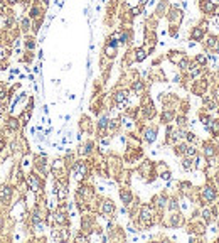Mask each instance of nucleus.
I'll use <instances>...</instances> for the list:
<instances>
[{"instance_id": "1", "label": "nucleus", "mask_w": 219, "mask_h": 243, "mask_svg": "<svg viewBox=\"0 0 219 243\" xmlns=\"http://www.w3.org/2000/svg\"><path fill=\"white\" fill-rule=\"evenodd\" d=\"M135 223L140 230H150L157 223V211L152 204H140L138 213L135 216Z\"/></svg>"}, {"instance_id": "2", "label": "nucleus", "mask_w": 219, "mask_h": 243, "mask_svg": "<svg viewBox=\"0 0 219 243\" xmlns=\"http://www.w3.org/2000/svg\"><path fill=\"white\" fill-rule=\"evenodd\" d=\"M69 174L76 182H84L91 174V164L88 159H76L69 167Z\"/></svg>"}, {"instance_id": "3", "label": "nucleus", "mask_w": 219, "mask_h": 243, "mask_svg": "<svg viewBox=\"0 0 219 243\" xmlns=\"http://www.w3.org/2000/svg\"><path fill=\"white\" fill-rule=\"evenodd\" d=\"M217 198H219V189L212 182H207L199 189V206H211L217 201Z\"/></svg>"}, {"instance_id": "4", "label": "nucleus", "mask_w": 219, "mask_h": 243, "mask_svg": "<svg viewBox=\"0 0 219 243\" xmlns=\"http://www.w3.org/2000/svg\"><path fill=\"white\" fill-rule=\"evenodd\" d=\"M137 174H138V177L142 179L145 184H150V182L155 181V177H157V172H155V164L152 162V160L145 159L140 162V166L137 167Z\"/></svg>"}, {"instance_id": "5", "label": "nucleus", "mask_w": 219, "mask_h": 243, "mask_svg": "<svg viewBox=\"0 0 219 243\" xmlns=\"http://www.w3.org/2000/svg\"><path fill=\"white\" fill-rule=\"evenodd\" d=\"M140 115L143 120H147V122H150V120H153L155 116H157V108H155V105H153V100L150 95H143L142 96V102H140Z\"/></svg>"}, {"instance_id": "6", "label": "nucleus", "mask_w": 219, "mask_h": 243, "mask_svg": "<svg viewBox=\"0 0 219 243\" xmlns=\"http://www.w3.org/2000/svg\"><path fill=\"white\" fill-rule=\"evenodd\" d=\"M96 213H98L99 216H103L105 220L115 218V213H116V204H115L113 199H109V198H99L98 204H96Z\"/></svg>"}, {"instance_id": "7", "label": "nucleus", "mask_w": 219, "mask_h": 243, "mask_svg": "<svg viewBox=\"0 0 219 243\" xmlns=\"http://www.w3.org/2000/svg\"><path fill=\"white\" fill-rule=\"evenodd\" d=\"M26 182H27V188L30 189V191L37 192V194H40L44 189V177L40 174H37L36 171H29L26 174Z\"/></svg>"}, {"instance_id": "8", "label": "nucleus", "mask_w": 219, "mask_h": 243, "mask_svg": "<svg viewBox=\"0 0 219 243\" xmlns=\"http://www.w3.org/2000/svg\"><path fill=\"white\" fill-rule=\"evenodd\" d=\"M140 135H142V142L147 145H152L153 142L157 140L158 137V127L157 125H145V127H142V130H140Z\"/></svg>"}, {"instance_id": "9", "label": "nucleus", "mask_w": 219, "mask_h": 243, "mask_svg": "<svg viewBox=\"0 0 219 243\" xmlns=\"http://www.w3.org/2000/svg\"><path fill=\"white\" fill-rule=\"evenodd\" d=\"M128 100H130V90H127V88H118V90H115L113 95H111L113 105L118 106L120 110L128 103Z\"/></svg>"}, {"instance_id": "10", "label": "nucleus", "mask_w": 219, "mask_h": 243, "mask_svg": "<svg viewBox=\"0 0 219 243\" xmlns=\"http://www.w3.org/2000/svg\"><path fill=\"white\" fill-rule=\"evenodd\" d=\"M108 123H109V115L108 112H101L98 115V122L95 125V130H96V137H105L108 135Z\"/></svg>"}, {"instance_id": "11", "label": "nucleus", "mask_w": 219, "mask_h": 243, "mask_svg": "<svg viewBox=\"0 0 219 243\" xmlns=\"http://www.w3.org/2000/svg\"><path fill=\"white\" fill-rule=\"evenodd\" d=\"M12 196H14V188L10 184H4L0 188V204L4 208H10L12 204Z\"/></svg>"}, {"instance_id": "12", "label": "nucleus", "mask_w": 219, "mask_h": 243, "mask_svg": "<svg viewBox=\"0 0 219 243\" xmlns=\"http://www.w3.org/2000/svg\"><path fill=\"white\" fill-rule=\"evenodd\" d=\"M167 201H169V196H167V192L165 191L158 192V194H155V196L152 198V206L155 208L157 214L167 209Z\"/></svg>"}, {"instance_id": "13", "label": "nucleus", "mask_w": 219, "mask_h": 243, "mask_svg": "<svg viewBox=\"0 0 219 243\" xmlns=\"http://www.w3.org/2000/svg\"><path fill=\"white\" fill-rule=\"evenodd\" d=\"M209 90V81L206 80V78H197V80L192 81V88H190V91H192V95H196V96H204L206 93H207Z\"/></svg>"}, {"instance_id": "14", "label": "nucleus", "mask_w": 219, "mask_h": 243, "mask_svg": "<svg viewBox=\"0 0 219 243\" xmlns=\"http://www.w3.org/2000/svg\"><path fill=\"white\" fill-rule=\"evenodd\" d=\"M167 17H169L170 26L179 27L180 22H182V19H184V12H182V9H179L177 5H172V7L169 9V12H167Z\"/></svg>"}, {"instance_id": "15", "label": "nucleus", "mask_w": 219, "mask_h": 243, "mask_svg": "<svg viewBox=\"0 0 219 243\" xmlns=\"http://www.w3.org/2000/svg\"><path fill=\"white\" fill-rule=\"evenodd\" d=\"M4 127H5V132H7V134L17 135L22 128V123H20V120H19V116H9V118L5 120Z\"/></svg>"}, {"instance_id": "16", "label": "nucleus", "mask_w": 219, "mask_h": 243, "mask_svg": "<svg viewBox=\"0 0 219 243\" xmlns=\"http://www.w3.org/2000/svg\"><path fill=\"white\" fill-rule=\"evenodd\" d=\"M209 24L207 22H201L199 26H196L192 30H190V41H194V42H199V41H202L206 37V34H207V29H209Z\"/></svg>"}, {"instance_id": "17", "label": "nucleus", "mask_w": 219, "mask_h": 243, "mask_svg": "<svg viewBox=\"0 0 219 243\" xmlns=\"http://www.w3.org/2000/svg\"><path fill=\"white\" fill-rule=\"evenodd\" d=\"M118 196H120L121 203H123L125 208H128L131 203H133V199H135V196H133V191H131L128 186H121L120 191H118Z\"/></svg>"}, {"instance_id": "18", "label": "nucleus", "mask_w": 219, "mask_h": 243, "mask_svg": "<svg viewBox=\"0 0 219 243\" xmlns=\"http://www.w3.org/2000/svg\"><path fill=\"white\" fill-rule=\"evenodd\" d=\"M175 116H177V112H175V108H169V106H164V110L160 112V123H162V125L172 123V122H175Z\"/></svg>"}, {"instance_id": "19", "label": "nucleus", "mask_w": 219, "mask_h": 243, "mask_svg": "<svg viewBox=\"0 0 219 243\" xmlns=\"http://www.w3.org/2000/svg\"><path fill=\"white\" fill-rule=\"evenodd\" d=\"M130 91L135 96H138V98H142L143 95H145V91H147V86H145V81L143 80H140V78H137V80H133L131 81V84H130Z\"/></svg>"}, {"instance_id": "20", "label": "nucleus", "mask_w": 219, "mask_h": 243, "mask_svg": "<svg viewBox=\"0 0 219 243\" xmlns=\"http://www.w3.org/2000/svg\"><path fill=\"white\" fill-rule=\"evenodd\" d=\"M79 132L83 135H91L95 132V125L91 123V118L88 115H83L79 120Z\"/></svg>"}, {"instance_id": "21", "label": "nucleus", "mask_w": 219, "mask_h": 243, "mask_svg": "<svg viewBox=\"0 0 219 243\" xmlns=\"http://www.w3.org/2000/svg\"><path fill=\"white\" fill-rule=\"evenodd\" d=\"M199 10L206 15H214L216 4L212 0H199Z\"/></svg>"}, {"instance_id": "22", "label": "nucleus", "mask_w": 219, "mask_h": 243, "mask_svg": "<svg viewBox=\"0 0 219 243\" xmlns=\"http://www.w3.org/2000/svg\"><path fill=\"white\" fill-rule=\"evenodd\" d=\"M167 58H169V61H170L172 64H175L177 68H179V66L187 59V56H186V52H180V51H170Z\"/></svg>"}, {"instance_id": "23", "label": "nucleus", "mask_w": 219, "mask_h": 243, "mask_svg": "<svg viewBox=\"0 0 219 243\" xmlns=\"http://www.w3.org/2000/svg\"><path fill=\"white\" fill-rule=\"evenodd\" d=\"M206 49L209 52L219 54V36H209L207 41H206Z\"/></svg>"}, {"instance_id": "24", "label": "nucleus", "mask_w": 219, "mask_h": 243, "mask_svg": "<svg viewBox=\"0 0 219 243\" xmlns=\"http://www.w3.org/2000/svg\"><path fill=\"white\" fill-rule=\"evenodd\" d=\"M187 142L186 140H180V142H177V144L175 145H172V147H174V154L177 157H184L186 155V150H187Z\"/></svg>"}, {"instance_id": "25", "label": "nucleus", "mask_w": 219, "mask_h": 243, "mask_svg": "<svg viewBox=\"0 0 219 243\" xmlns=\"http://www.w3.org/2000/svg\"><path fill=\"white\" fill-rule=\"evenodd\" d=\"M167 211H180V199L177 196H170L167 201Z\"/></svg>"}, {"instance_id": "26", "label": "nucleus", "mask_w": 219, "mask_h": 243, "mask_svg": "<svg viewBox=\"0 0 219 243\" xmlns=\"http://www.w3.org/2000/svg\"><path fill=\"white\" fill-rule=\"evenodd\" d=\"M180 167H182L184 171H187V172L194 171V159H192V157L184 155L182 159H180Z\"/></svg>"}, {"instance_id": "27", "label": "nucleus", "mask_w": 219, "mask_h": 243, "mask_svg": "<svg viewBox=\"0 0 219 243\" xmlns=\"http://www.w3.org/2000/svg\"><path fill=\"white\" fill-rule=\"evenodd\" d=\"M133 54H135V61L137 63H142L147 59V56H148V52L145 51V47H137L135 51H133Z\"/></svg>"}, {"instance_id": "28", "label": "nucleus", "mask_w": 219, "mask_h": 243, "mask_svg": "<svg viewBox=\"0 0 219 243\" xmlns=\"http://www.w3.org/2000/svg\"><path fill=\"white\" fill-rule=\"evenodd\" d=\"M167 9H169V2L167 0H162L160 4H158L157 10H155V14H157V17H162L164 14H167Z\"/></svg>"}, {"instance_id": "29", "label": "nucleus", "mask_w": 219, "mask_h": 243, "mask_svg": "<svg viewBox=\"0 0 219 243\" xmlns=\"http://www.w3.org/2000/svg\"><path fill=\"white\" fill-rule=\"evenodd\" d=\"M197 154H199V152H197V147H196V145H194V144H189V145H187V150H186V155H187V157H192V159H194Z\"/></svg>"}, {"instance_id": "30", "label": "nucleus", "mask_w": 219, "mask_h": 243, "mask_svg": "<svg viewBox=\"0 0 219 243\" xmlns=\"http://www.w3.org/2000/svg\"><path fill=\"white\" fill-rule=\"evenodd\" d=\"M26 49L27 51H34L36 49V39L34 37H27L26 39Z\"/></svg>"}, {"instance_id": "31", "label": "nucleus", "mask_w": 219, "mask_h": 243, "mask_svg": "<svg viewBox=\"0 0 219 243\" xmlns=\"http://www.w3.org/2000/svg\"><path fill=\"white\" fill-rule=\"evenodd\" d=\"M194 61H196L199 66H202V68H206V64H207V58H206L204 54H197Z\"/></svg>"}, {"instance_id": "32", "label": "nucleus", "mask_w": 219, "mask_h": 243, "mask_svg": "<svg viewBox=\"0 0 219 243\" xmlns=\"http://www.w3.org/2000/svg\"><path fill=\"white\" fill-rule=\"evenodd\" d=\"M20 26H22V32H29V29H30V19H20Z\"/></svg>"}, {"instance_id": "33", "label": "nucleus", "mask_w": 219, "mask_h": 243, "mask_svg": "<svg viewBox=\"0 0 219 243\" xmlns=\"http://www.w3.org/2000/svg\"><path fill=\"white\" fill-rule=\"evenodd\" d=\"M9 4H15V2H17V0H7Z\"/></svg>"}, {"instance_id": "34", "label": "nucleus", "mask_w": 219, "mask_h": 243, "mask_svg": "<svg viewBox=\"0 0 219 243\" xmlns=\"http://www.w3.org/2000/svg\"><path fill=\"white\" fill-rule=\"evenodd\" d=\"M216 240H217V241H219V235H217V238H216Z\"/></svg>"}]
</instances>
